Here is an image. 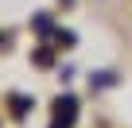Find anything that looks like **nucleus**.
<instances>
[{
  "instance_id": "1",
  "label": "nucleus",
  "mask_w": 132,
  "mask_h": 128,
  "mask_svg": "<svg viewBox=\"0 0 132 128\" xmlns=\"http://www.w3.org/2000/svg\"><path fill=\"white\" fill-rule=\"evenodd\" d=\"M74 116H78V101H74L70 93H62V97L54 101V120H51V128H70Z\"/></svg>"
}]
</instances>
